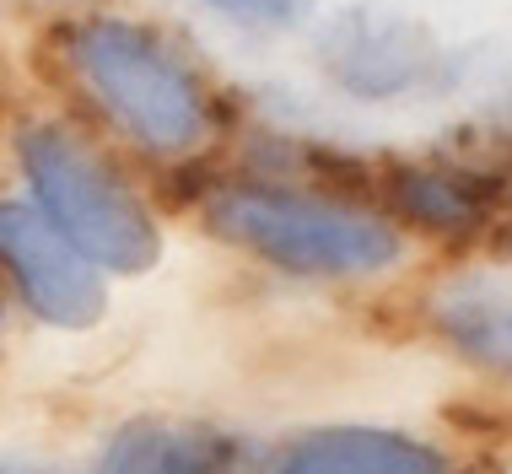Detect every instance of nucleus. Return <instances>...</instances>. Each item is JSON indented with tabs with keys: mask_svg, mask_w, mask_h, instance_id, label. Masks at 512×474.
Returning <instances> with one entry per match:
<instances>
[{
	"mask_svg": "<svg viewBox=\"0 0 512 474\" xmlns=\"http://www.w3.org/2000/svg\"><path fill=\"white\" fill-rule=\"evenodd\" d=\"M211 221L221 237L297 275H372L399 259V232L389 221L318 194L232 189L216 200Z\"/></svg>",
	"mask_w": 512,
	"mask_h": 474,
	"instance_id": "nucleus-1",
	"label": "nucleus"
},
{
	"mask_svg": "<svg viewBox=\"0 0 512 474\" xmlns=\"http://www.w3.org/2000/svg\"><path fill=\"white\" fill-rule=\"evenodd\" d=\"M22 167L33 178L38 200L49 205V221L71 237L87 264L98 259L103 270H119V275H141L157 264V227L141 211V200L76 135L49 130V124L27 130Z\"/></svg>",
	"mask_w": 512,
	"mask_h": 474,
	"instance_id": "nucleus-2",
	"label": "nucleus"
},
{
	"mask_svg": "<svg viewBox=\"0 0 512 474\" xmlns=\"http://www.w3.org/2000/svg\"><path fill=\"white\" fill-rule=\"evenodd\" d=\"M71 54L87 87L103 97V108L135 141L157 151H189L205 135L200 87L151 33L124 22H87Z\"/></svg>",
	"mask_w": 512,
	"mask_h": 474,
	"instance_id": "nucleus-3",
	"label": "nucleus"
},
{
	"mask_svg": "<svg viewBox=\"0 0 512 474\" xmlns=\"http://www.w3.org/2000/svg\"><path fill=\"white\" fill-rule=\"evenodd\" d=\"M0 259H6L11 281L22 286L27 308L44 318V324L87 329L103 318V286L92 275V264L33 205L0 200Z\"/></svg>",
	"mask_w": 512,
	"mask_h": 474,
	"instance_id": "nucleus-4",
	"label": "nucleus"
},
{
	"mask_svg": "<svg viewBox=\"0 0 512 474\" xmlns=\"http://www.w3.org/2000/svg\"><path fill=\"white\" fill-rule=\"evenodd\" d=\"M270 474H448V464L399 431H318L292 442Z\"/></svg>",
	"mask_w": 512,
	"mask_h": 474,
	"instance_id": "nucleus-5",
	"label": "nucleus"
},
{
	"mask_svg": "<svg viewBox=\"0 0 512 474\" xmlns=\"http://www.w3.org/2000/svg\"><path fill=\"white\" fill-rule=\"evenodd\" d=\"M437 329L464 361L512 378V297L491 281H459L437 297Z\"/></svg>",
	"mask_w": 512,
	"mask_h": 474,
	"instance_id": "nucleus-6",
	"label": "nucleus"
},
{
	"mask_svg": "<svg viewBox=\"0 0 512 474\" xmlns=\"http://www.w3.org/2000/svg\"><path fill=\"white\" fill-rule=\"evenodd\" d=\"M491 184L469 173H432V167H394L389 200L399 216L421 221L426 232H469L491 211Z\"/></svg>",
	"mask_w": 512,
	"mask_h": 474,
	"instance_id": "nucleus-7",
	"label": "nucleus"
},
{
	"mask_svg": "<svg viewBox=\"0 0 512 474\" xmlns=\"http://www.w3.org/2000/svg\"><path fill=\"white\" fill-rule=\"evenodd\" d=\"M329 65H340V76L362 92H394L421 71V54L405 44L399 27H378V22H340V33L324 44Z\"/></svg>",
	"mask_w": 512,
	"mask_h": 474,
	"instance_id": "nucleus-8",
	"label": "nucleus"
},
{
	"mask_svg": "<svg viewBox=\"0 0 512 474\" xmlns=\"http://www.w3.org/2000/svg\"><path fill=\"white\" fill-rule=\"evenodd\" d=\"M98 474H211V448L178 426L141 421L108 442Z\"/></svg>",
	"mask_w": 512,
	"mask_h": 474,
	"instance_id": "nucleus-9",
	"label": "nucleus"
},
{
	"mask_svg": "<svg viewBox=\"0 0 512 474\" xmlns=\"http://www.w3.org/2000/svg\"><path fill=\"white\" fill-rule=\"evenodd\" d=\"M205 6H216L221 17H232L243 27H286L302 17L308 0H205Z\"/></svg>",
	"mask_w": 512,
	"mask_h": 474,
	"instance_id": "nucleus-10",
	"label": "nucleus"
},
{
	"mask_svg": "<svg viewBox=\"0 0 512 474\" xmlns=\"http://www.w3.org/2000/svg\"><path fill=\"white\" fill-rule=\"evenodd\" d=\"M0 474H49V469H22V464H17V469H0Z\"/></svg>",
	"mask_w": 512,
	"mask_h": 474,
	"instance_id": "nucleus-11",
	"label": "nucleus"
}]
</instances>
